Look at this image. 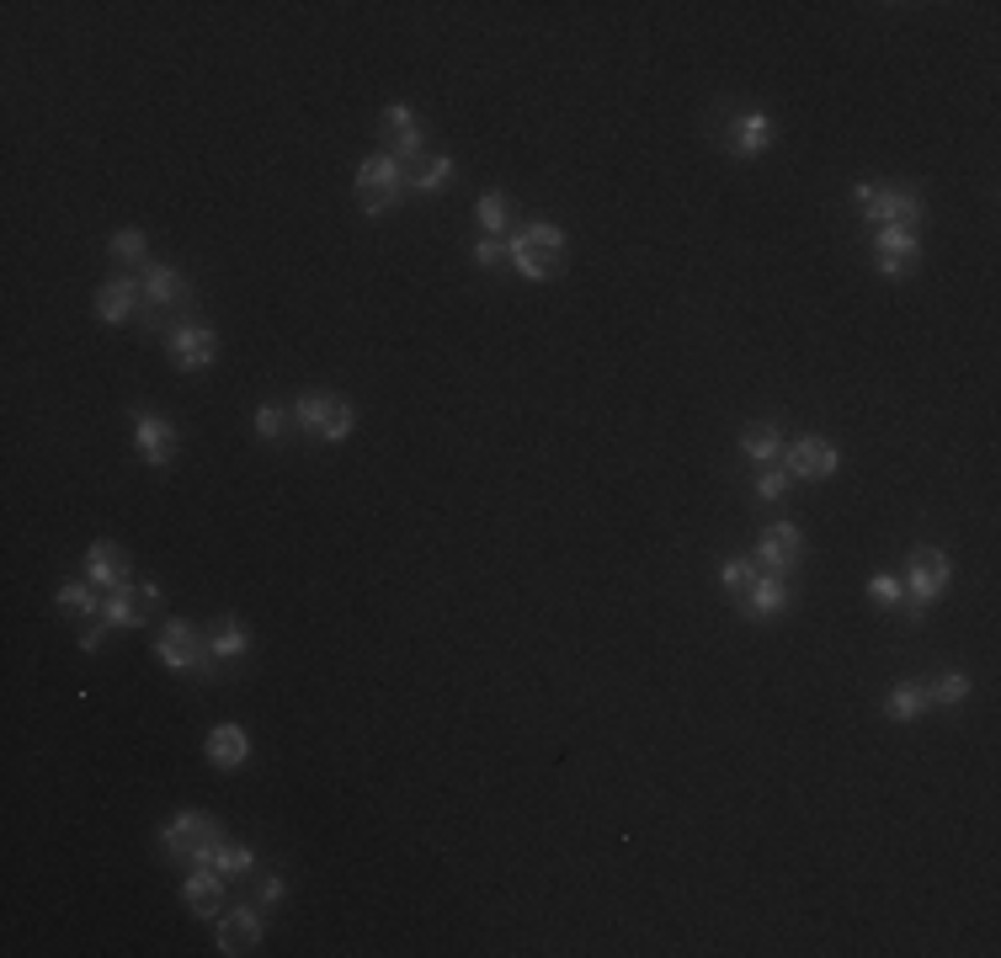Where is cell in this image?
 <instances>
[{
    "label": "cell",
    "instance_id": "obj_1",
    "mask_svg": "<svg viewBox=\"0 0 1001 958\" xmlns=\"http://www.w3.org/2000/svg\"><path fill=\"white\" fill-rule=\"evenodd\" d=\"M507 266H517L528 283L560 277V266H565V235H560V224L538 218V224H528L522 235H512V240H507Z\"/></svg>",
    "mask_w": 1001,
    "mask_h": 958
},
{
    "label": "cell",
    "instance_id": "obj_2",
    "mask_svg": "<svg viewBox=\"0 0 1001 958\" xmlns=\"http://www.w3.org/2000/svg\"><path fill=\"white\" fill-rule=\"evenodd\" d=\"M155 655H160V666L181 671V676H219V661H214V645H208V634L187 618H171L160 628V639H155Z\"/></svg>",
    "mask_w": 1001,
    "mask_h": 958
},
{
    "label": "cell",
    "instance_id": "obj_3",
    "mask_svg": "<svg viewBox=\"0 0 1001 958\" xmlns=\"http://www.w3.org/2000/svg\"><path fill=\"white\" fill-rule=\"evenodd\" d=\"M160 847H166V858H176V862H214V852L224 847V825L203 810H181L176 820H166Z\"/></svg>",
    "mask_w": 1001,
    "mask_h": 958
},
{
    "label": "cell",
    "instance_id": "obj_4",
    "mask_svg": "<svg viewBox=\"0 0 1001 958\" xmlns=\"http://www.w3.org/2000/svg\"><path fill=\"white\" fill-rule=\"evenodd\" d=\"M857 197V208H863V218L868 224H880V229H916L922 224V214H928V203L916 197V192H905V187H874V182H857L853 187Z\"/></svg>",
    "mask_w": 1001,
    "mask_h": 958
},
{
    "label": "cell",
    "instance_id": "obj_5",
    "mask_svg": "<svg viewBox=\"0 0 1001 958\" xmlns=\"http://www.w3.org/2000/svg\"><path fill=\"white\" fill-rule=\"evenodd\" d=\"M405 166L394 160L390 149H379V155H367L363 166H357V208L363 214H390L394 203L405 197Z\"/></svg>",
    "mask_w": 1001,
    "mask_h": 958
},
{
    "label": "cell",
    "instance_id": "obj_6",
    "mask_svg": "<svg viewBox=\"0 0 1001 958\" xmlns=\"http://www.w3.org/2000/svg\"><path fill=\"white\" fill-rule=\"evenodd\" d=\"M294 421L320 442H346L352 437V405L336 394H304L294 405Z\"/></svg>",
    "mask_w": 1001,
    "mask_h": 958
},
{
    "label": "cell",
    "instance_id": "obj_7",
    "mask_svg": "<svg viewBox=\"0 0 1001 958\" xmlns=\"http://www.w3.org/2000/svg\"><path fill=\"white\" fill-rule=\"evenodd\" d=\"M166 352H171L176 368L197 373V368H208V362L219 358V335L208 331V325H197V320H181V325L166 331Z\"/></svg>",
    "mask_w": 1001,
    "mask_h": 958
},
{
    "label": "cell",
    "instance_id": "obj_8",
    "mask_svg": "<svg viewBox=\"0 0 1001 958\" xmlns=\"http://www.w3.org/2000/svg\"><path fill=\"white\" fill-rule=\"evenodd\" d=\"M757 559H762V575H794V565L805 559V532L794 522H773L767 532H762V544H757Z\"/></svg>",
    "mask_w": 1001,
    "mask_h": 958
},
{
    "label": "cell",
    "instance_id": "obj_9",
    "mask_svg": "<svg viewBox=\"0 0 1001 958\" xmlns=\"http://www.w3.org/2000/svg\"><path fill=\"white\" fill-rule=\"evenodd\" d=\"M905 597H916V602H938L943 592H949V554L943 549H911V570H905V586H901Z\"/></svg>",
    "mask_w": 1001,
    "mask_h": 958
},
{
    "label": "cell",
    "instance_id": "obj_10",
    "mask_svg": "<svg viewBox=\"0 0 1001 958\" xmlns=\"http://www.w3.org/2000/svg\"><path fill=\"white\" fill-rule=\"evenodd\" d=\"M842 469V453L831 448L826 437H799L794 448H788V469L783 475L788 479H826Z\"/></svg>",
    "mask_w": 1001,
    "mask_h": 958
},
{
    "label": "cell",
    "instance_id": "obj_11",
    "mask_svg": "<svg viewBox=\"0 0 1001 958\" xmlns=\"http://www.w3.org/2000/svg\"><path fill=\"white\" fill-rule=\"evenodd\" d=\"M139 293H145L149 310H181V304H187V277H181L176 266L145 262V272H139Z\"/></svg>",
    "mask_w": 1001,
    "mask_h": 958
},
{
    "label": "cell",
    "instance_id": "obj_12",
    "mask_svg": "<svg viewBox=\"0 0 1001 958\" xmlns=\"http://www.w3.org/2000/svg\"><path fill=\"white\" fill-rule=\"evenodd\" d=\"M134 448H139L145 463L160 469V463H171L176 458V427L166 421V416H145V410H139V416H134Z\"/></svg>",
    "mask_w": 1001,
    "mask_h": 958
},
{
    "label": "cell",
    "instance_id": "obj_13",
    "mask_svg": "<svg viewBox=\"0 0 1001 958\" xmlns=\"http://www.w3.org/2000/svg\"><path fill=\"white\" fill-rule=\"evenodd\" d=\"M874 256H880L884 277H905L911 262L922 256V235H916V229H880V235H874Z\"/></svg>",
    "mask_w": 1001,
    "mask_h": 958
},
{
    "label": "cell",
    "instance_id": "obj_14",
    "mask_svg": "<svg viewBox=\"0 0 1001 958\" xmlns=\"http://www.w3.org/2000/svg\"><path fill=\"white\" fill-rule=\"evenodd\" d=\"M86 580L91 586H101V592H118V586H128V554L118 549V544H91L86 549Z\"/></svg>",
    "mask_w": 1001,
    "mask_h": 958
},
{
    "label": "cell",
    "instance_id": "obj_15",
    "mask_svg": "<svg viewBox=\"0 0 1001 958\" xmlns=\"http://www.w3.org/2000/svg\"><path fill=\"white\" fill-rule=\"evenodd\" d=\"M783 607H788V580H783V575H762L757 570L752 592L740 597V613H746V618H778Z\"/></svg>",
    "mask_w": 1001,
    "mask_h": 958
},
{
    "label": "cell",
    "instance_id": "obj_16",
    "mask_svg": "<svg viewBox=\"0 0 1001 958\" xmlns=\"http://www.w3.org/2000/svg\"><path fill=\"white\" fill-rule=\"evenodd\" d=\"M224 884H229V879H224L214 862H197L193 873H187V889H181V895H187V906H193V916H214L219 900H224Z\"/></svg>",
    "mask_w": 1001,
    "mask_h": 958
},
{
    "label": "cell",
    "instance_id": "obj_17",
    "mask_svg": "<svg viewBox=\"0 0 1001 958\" xmlns=\"http://www.w3.org/2000/svg\"><path fill=\"white\" fill-rule=\"evenodd\" d=\"M725 144H730V155H762L773 144V118L767 113H740L725 128Z\"/></svg>",
    "mask_w": 1001,
    "mask_h": 958
},
{
    "label": "cell",
    "instance_id": "obj_18",
    "mask_svg": "<svg viewBox=\"0 0 1001 958\" xmlns=\"http://www.w3.org/2000/svg\"><path fill=\"white\" fill-rule=\"evenodd\" d=\"M262 942V916L256 910H229L219 921V954H251Z\"/></svg>",
    "mask_w": 1001,
    "mask_h": 958
},
{
    "label": "cell",
    "instance_id": "obj_19",
    "mask_svg": "<svg viewBox=\"0 0 1001 958\" xmlns=\"http://www.w3.org/2000/svg\"><path fill=\"white\" fill-rule=\"evenodd\" d=\"M203 751H208V762L214 766H245V756H251V735H245L241 724H219V730H208Z\"/></svg>",
    "mask_w": 1001,
    "mask_h": 958
},
{
    "label": "cell",
    "instance_id": "obj_20",
    "mask_svg": "<svg viewBox=\"0 0 1001 958\" xmlns=\"http://www.w3.org/2000/svg\"><path fill=\"white\" fill-rule=\"evenodd\" d=\"M145 293H139V283L134 277H112V283H101L97 293V320H107V325H118V320H128L134 314V304H139Z\"/></svg>",
    "mask_w": 1001,
    "mask_h": 958
},
{
    "label": "cell",
    "instance_id": "obj_21",
    "mask_svg": "<svg viewBox=\"0 0 1001 958\" xmlns=\"http://www.w3.org/2000/svg\"><path fill=\"white\" fill-rule=\"evenodd\" d=\"M145 618H149V607L139 602L134 586H118V592L101 597V623H112V628H139Z\"/></svg>",
    "mask_w": 1001,
    "mask_h": 958
},
{
    "label": "cell",
    "instance_id": "obj_22",
    "mask_svg": "<svg viewBox=\"0 0 1001 958\" xmlns=\"http://www.w3.org/2000/svg\"><path fill=\"white\" fill-rule=\"evenodd\" d=\"M884 714L895 718V724H911L916 714H928V687H922V682H895V687L884 693Z\"/></svg>",
    "mask_w": 1001,
    "mask_h": 958
},
{
    "label": "cell",
    "instance_id": "obj_23",
    "mask_svg": "<svg viewBox=\"0 0 1001 958\" xmlns=\"http://www.w3.org/2000/svg\"><path fill=\"white\" fill-rule=\"evenodd\" d=\"M208 645H214V661H241L245 649H251V634H245L235 618H219L214 634H208Z\"/></svg>",
    "mask_w": 1001,
    "mask_h": 958
},
{
    "label": "cell",
    "instance_id": "obj_24",
    "mask_svg": "<svg viewBox=\"0 0 1001 958\" xmlns=\"http://www.w3.org/2000/svg\"><path fill=\"white\" fill-rule=\"evenodd\" d=\"M448 176H453V160H448V155H426V160H415V166L405 170V182H411L415 192H442Z\"/></svg>",
    "mask_w": 1001,
    "mask_h": 958
},
{
    "label": "cell",
    "instance_id": "obj_25",
    "mask_svg": "<svg viewBox=\"0 0 1001 958\" xmlns=\"http://www.w3.org/2000/svg\"><path fill=\"white\" fill-rule=\"evenodd\" d=\"M740 453L746 458H778L783 453V437H778V427H767V421H752V427L740 431Z\"/></svg>",
    "mask_w": 1001,
    "mask_h": 958
},
{
    "label": "cell",
    "instance_id": "obj_26",
    "mask_svg": "<svg viewBox=\"0 0 1001 958\" xmlns=\"http://www.w3.org/2000/svg\"><path fill=\"white\" fill-rule=\"evenodd\" d=\"M474 218H480V229H485V235H507V224H512V203H507L501 192H485V197L474 203Z\"/></svg>",
    "mask_w": 1001,
    "mask_h": 958
},
{
    "label": "cell",
    "instance_id": "obj_27",
    "mask_svg": "<svg viewBox=\"0 0 1001 958\" xmlns=\"http://www.w3.org/2000/svg\"><path fill=\"white\" fill-rule=\"evenodd\" d=\"M970 697V676L964 671H943L938 682H928V703H943V708H959Z\"/></svg>",
    "mask_w": 1001,
    "mask_h": 958
},
{
    "label": "cell",
    "instance_id": "obj_28",
    "mask_svg": "<svg viewBox=\"0 0 1001 958\" xmlns=\"http://www.w3.org/2000/svg\"><path fill=\"white\" fill-rule=\"evenodd\" d=\"M59 607H65L70 618H91L101 602H97V592H91V580H70V586H59Z\"/></svg>",
    "mask_w": 1001,
    "mask_h": 958
},
{
    "label": "cell",
    "instance_id": "obj_29",
    "mask_svg": "<svg viewBox=\"0 0 1001 958\" xmlns=\"http://www.w3.org/2000/svg\"><path fill=\"white\" fill-rule=\"evenodd\" d=\"M719 580H725V592L746 597V592H752V580H757V559H746V554L725 559V565H719Z\"/></svg>",
    "mask_w": 1001,
    "mask_h": 958
},
{
    "label": "cell",
    "instance_id": "obj_30",
    "mask_svg": "<svg viewBox=\"0 0 1001 958\" xmlns=\"http://www.w3.org/2000/svg\"><path fill=\"white\" fill-rule=\"evenodd\" d=\"M214 868H219L224 879H245V873H256V852H251V847H229V841H224L219 852H214Z\"/></svg>",
    "mask_w": 1001,
    "mask_h": 958
},
{
    "label": "cell",
    "instance_id": "obj_31",
    "mask_svg": "<svg viewBox=\"0 0 1001 958\" xmlns=\"http://www.w3.org/2000/svg\"><path fill=\"white\" fill-rule=\"evenodd\" d=\"M411 128H421L411 107H384V113H379V139H390V144H394V139H405Z\"/></svg>",
    "mask_w": 1001,
    "mask_h": 958
},
{
    "label": "cell",
    "instance_id": "obj_32",
    "mask_svg": "<svg viewBox=\"0 0 1001 958\" xmlns=\"http://www.w3.org/2000/svg\"><path fill=\"white\" fill-rule=\"evenodd\" d=\"M390 155H394V160H400L405 170H411L415 160H426V134H421V128H411L405 139H394V144H390Z\"/></svg>",
    "mask_w": 1001,
    "mask_h": 958
},
{
    "label": "cell",
    "instance_id": "obj_33",
    "mask_svg": "<svg viewBox=\"0 0 1001 958\" xmlns=\"http://www.w3.org/2000/svg\"><path fill=\"white\" fill-rule=\"evenodd\" d=\"M112 256H118V262L145 266L149 262V256H145V235H139V229H122V235H112Z\"/></svg>",
    "mask_w": 1001,
    "mask_h": 958
},
{
    "label": "cell",
    "instance_id": "obj_34",
    "mask_svg": "<svg viewBox=\"0 0 1001 958\" xmlns=\"http://www.w3.org/2000/svg\"><path fill=\"white\" fill-rule=\"evenodd\" d=\"M283 427H288V410H283V405H262V410H256V437H262V442H277Z\"/></svg>",
    "mask_w": 1001,
    "mask_h": 958
},
{
    "label": "cell",
    "instance_id": "obj_35",
    "mask_svg": "<svg viewBox=\"0 0 1001 958\" xmlns=\"http://www.w3.org/2000/svg\"><path fill=\"white\" fill-rule=\"evenodd\" d=\"M474 262L485 266V272L507 266V235H485V240H480V245H474Z\"/></svg>",
    "mask_w": 1001,
    "mask_h": 958
},
{
    "label": "cell",
    "instance_id": "obj_36",
    "mask_svg": "<svg viewBox=\"0 0 1001 958\" xmlns=\"http://www.w3.org/2000/svg\"><path fill=\"white\" fill-rule=\"evenodd\" d=\"M788 496V475L783 469H767V475L757 479V501H783Z\"/></svg>",
    "mask_w": 1001,
    "mask_h": 958
},
{
    "label": "cell",
    "instance_id": "obj_37",
    "mask_svg": "<svg viewBox=\"0 0 1001 958\" xmlns=\"http://www.w3.org/2000/svg\"><path fill=\"white\" fill-rule=\"evenodd\" d=\"M868 597L890 607V602H901L905 592H901V580H895V575H874V580H868Z\"/></svg>",
    "mask_w": 1001,
    "mask_h": 958
},
{
    "label": "cell",
    "instance_id": "obj_38",
    "mask_svg": "<svg viewBox=\"0 0 1001 958\" xmlns=\"http://www.w3.org/2000/svg\"><path fill=\"white\" fill-rule=\"evenodd\" d=\"M256 900H262V906H277V900H283V879H262V884H256Z\"/></svg>",
    "mask_w": 1001,
    "mask_h": 958
},
{
    "label": "cell",
    "instance_id": "obj_39",
    "mask_svg": "<svg viewBox=\"0 0 1001 958\" xmlns=\"http://www.w3.org/2000/svg\"><path fill=\"white\" fill-rule=\"evenodd\" d=\"M107 628H112V623H91V628L80 634V649H101V634H107Z\"/></svg>",
    "mask_w": 1001,
    "mask_h": 958
},
{
    "label": "cell",
    "instance_id": "obj_40",
    "mask_svg": "<svg viewBox=\"0 0 1001 958\" xmlns=\"http://www.w3.org/2000/svg\"><path fill=\"white\" fill-rule=\"evenodd\" d=\"M901 613H905V623H922V613H928V602H916V597H901Z\"/></svg>",
    "mask_w": 1001,
    "mask_h": 958
},
{
    "label": "cell",
    "instance_id": "obj_41",
    "mask_svg": "<svg viewBox=\"0 0 1001 958\" xmlns=\"http://www.w3.org/2000/svg\"><path fill=\"white\" fill-rule=\"evenodd\" d=\"M134 592H139V602H145V607H155V602H160V586H134Z\"/></svg>",
    "mask_w": 1001,
    "mask_h": 958
}]
</instances>
